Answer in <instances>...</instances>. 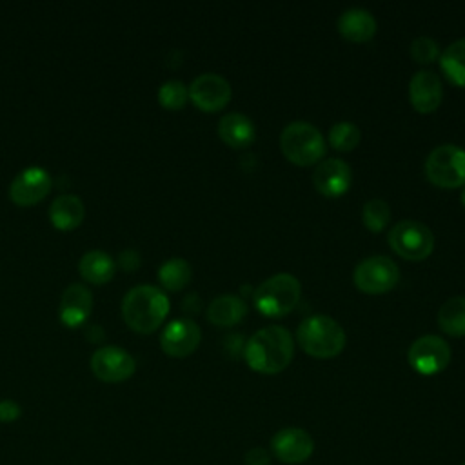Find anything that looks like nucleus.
I'll return each instance as SVG.
<instances>
[{
	"mask_svg": "<svg viewBox=\"0 0 465 465\" xmlns=\"http://www.w3.org/2000/svg\"><path fill=\"white\" fill-rule=\"evenodd\" d=\"M193 276V269L185 258L174 256L165 260L158 267V280L163 289L167 291H182Z\"/></svg>",
	"mask_w": 465,
	"mask_h": 465,
	"instance_id": "nucleus-25",
	"label": "nucleus"
},
{
	"mask_svg": "<svg viewBox=\"0 0 465 465\" xmlns=\"http://www.w3.org/2000/svg\"><path fill=\"white\" fill-rule=\"evenodd\" d=\"M302 283L291 272H278L263 280L252 292L254 307L269 318L289 314L300 302Z\"/></svg>",
	"mask_w": 465,
	"mask_h": 465,
	"instance_id": "nucleus-4",
	"label": "nucleus"
},
{
	"mask_svg": "<svg viewBox=\"0 0 465 465\" xmlns=\"http://www.w3.org/2000/svg\"><path fill=\"white\" fill-rule=\"evenodd\" d=\"M93 309V294L84 283H69L62 292L58 318L69 327L84 323Z\"/></svg>",
	"mask_w": 465,
	"mask_h": 465,
	"instance_id": "nucleus-17",
	"label": "nucleus"
},
{
	"mask_svg": "<svg viewBox=\"0 0 465 465\" xmlns=\"http://www.w3.org/2000/svg\"><path fill=\"white\" fill-rule=\"evenodd\" d=\"M294 356V338L282 325L258 329L243 349L247 365L260 374H278L289 367Z\"/></svg>",
	"mask_w": 465,
	"mask_h": 465,
	"instance_id": "nucleus-1",
	"label": "nucleus"
},
{
	"mask_svg": "<svg viewBox=\"0 0 465 465\" xmlns=\"http://www.w3.org/2000/svg\"><path fill=\"white\" fill-rule=\"evenodd\" d=\"M409 365L423 376H432L441 372L450 361L449 343L436 334H423L416 338L407 352Z\"/></svg>",
	"mask_w": 465,
	"mask_h": 465,
	"instance_id": "nucleus-9",
	"label": "nucleus"
},
{
	"mask_svg": "<svg viewBox=\"0 0 465 465\" xmlns=\"http://www.w3.org/2000/svg\"><path fill=\"white\" fill-rule=\"evenodd\" d=\"M22 416V407L15 400H0V421L2 423H11Z\"/></svg>",
	"mask_w": 465,
	"mask_h": 465,
	"instance_id": "nucleus-30",
	"label": "nucleus"
},
{
	"mask_svg": "<svg viewBox=\"0 0 465 465\" xmlns=\"http://www.w3.org/2000/svg\"><path fill=\"white\" fill-rule=\"evenodd\" d=\"M440 67L450 84L465 87V38L454 40L445 47L440 54Z\"/></svg>",
	"mask_w": 465,
	"mask_h": 465,
	"instance_id": "nucleus-23",
	"label": "nucleus"
},
{
	"mask_svg": "<svg viewBox=\"0 0 465 465\" xmlns=\"http://www.w3.org/2000/svg\"><path fill=\"white\" fill-rule=\"evenodd\" d=\"M425 176L441 189L465 185V149L454 143L434 147L425 158Z\"/></svg>",
	"mask_w": 465,
	"mask_h": 465,
	"instance_id": "nucleus-6",
	"label": "nucleus"
},
{
	"mask_svg": "<svg viewBox=\"0 0 465 465\" xmlns=\"http://www.w3.org/2000/svg\"><path fill=\"white\" fill-rule=\"evenodd\" d=\"M187 98H189V87L182 80L171 78L158 87V102L165 109H180L185 105Z\"/></svg>",
	"mask_w": 465,
	"mask_h": 465,
	"instance_id": "nucleus-28",
	"label": "nucleus"
},
{
	"mask_svg": "<svg viewBox=\"0 0 465 465\" xmlns=\"http://www.w3.org/2000/svg\"><path fill=\"white\" fill-rule=\"evenodd\" d=\"M296 340L300 349L320 360L338 356L345 347L343 327L327 314H312L300 322L296 329Z\"/></svg>",
	"mask_w": 465,
	"mask_h": 465,
	"instance_id": "nucleus-3",
	"label": "nucleus"
},
{
	"mask_svg": "<svg viewBox=\"0 0 465 465\" xmlns=\"http://www.w3.org/2000/svg\"><path fill=\"white\" fill-rule=\"evenodd\" d=\"M312 183L320 194L338 198L349 191L352 183V171L349 163L340 158H325L316 163Z\"/></svg>",
	"mask_w": 465,
	"mask_h": 465,
	"instance_id": "nucleus-15",
	"label": "nucleus"
},
{
	"mask_svg": "<svg viewBox=\"0 0 465 465\" xmlns=\"http://www.w3.org/2000/svg\"><path fill=\"white\" fill-rule=\"evenodd\" d=\"M438 327L449 336H465V296H452L440 307Z\"/></svg>",
	"mask_w": 465,
	"mask_h": 465,
	"instance_id": "nucleus-24",
	"label": "nucleus"
},
{
	"mask_svg": "<svg viewBox=\"0 0 465 465\" xmlns=\"http://www.w3.org/2000/svg\"><path fill=\"white\" fill-rule=\"evenodd\" d=\"M360 129L352 122H338L329 129V145L336 151H352L360 143Z\"/></svg>",
	"mask_w": 465,
	"mask_h": 465,
	"instance_id": "nucleus-26",
	"label": "nucleus"
},
{
	"mask_svg": "<svg viewBox=\"0 0 465 465\" xmlns=\"http://www.w3.org/2000/svg\"><path fill=\"white\" fill-rule=\"evenodd\" d=\"M134 358L118 345H104L91 356V371L94 376L107 383H116L134 374Z\"/></svg>",
	"mask_w": 465,
	"mask_h": 465,
	"instance_id": "nucleus-10",
	"label": "nucleus"
},
{
	"mask_svg": "<svg viewBox=\"0 0 465 465\" xmlns=\"http://www.w3.org/2000/svg\"><path fill=\"white\" fill-rule=\"evenodd\" d=\"M460 200H461V205L465 207V187H463V191H461V194H460Z\"/></svg>",
	"mask_w": 465,
	"mask_h": 465,
	"instance_id": "nucleus-33",
	"label": "nucleus"
},
{
	"mask_svg": "<svg viewBox=\"0 0 465 465\" xmlns=\"http://www.w3.org/2000/svg\"><path fill=\"white\" fill-rule=\"evenodd\" d=\"M78 271L82 278L91 283H105L113 278L116 271V262L113 256L102 249H89L82 254L78 262Z\"/></svg>",
	"mask_w": 465,
	"mask_h": 465,
	"instance_id": "nucleus-22",
	"label": "nucleus"
},
{
	"mask_svg": "<svg viewBox=\"0 0 465 465\" xmlns=\"http://www.w3.org/2000/svg\"><path fill=\"white\" fill-rule=\"evenodd\" d=\"M51 174L40 165L22 169L9 183V198L16 205L38 203L51 191Z\"/></svg>",
	"mask_w": 465,
	"mask_h": 465,
	"instance_id": "nucleus-14",
	"label": "nucleus"
},
{
	"mask_svg": "<svg viewBox=\"0 0 465 465\" xmlns=\"http://www.w3.org/2000/svg\"><path fill=\"white\" fill-rule=\"evenodd\" d=\"M389 247L403 260L421 262L434 249L432 231L418 220H400L387 234Z\"/></svg>",
	"mask_w": 465,
	"mask_h": 465,
	"instance_id": "nucleus-7",
	"label": "nucleus"
},
{
	"mask_svg": "<svg viewBox=\"0 0 465 465\" xmlns=\"http://www.w3.org/2000/svg\"><path fill=\"white\" fill-rule=\"evenodd\" d=\"M280 149L294 165L320 163L327 151V142L322 131L309 122H291L280 134Z\"/></svg>",
	"mask_w": 465,
	"mask_h": 465,
	"instance_id": "nucleus-5",
	"label": "nucleus"
},
{
	"mask_svg": "<svg viewBox=\"0 0 465 465\" xmlns=\"http://www.w3.org/2000/svg\"><path fill=\"white\" fill-rule=\"evenodd\" d=\"M314 452L312 436L300 427H283L271 440V454L287 465H300Z\"/></svg>",
	"mask_w": 465,
	"mask_h": 465,
	"instance_id": "nucleus-11",
	"label": "nucleus"
},
{
	"mask_svg": "<svg viewBox=\"0 0 465 465\" xmlns=\"http://www.w3.org/2000/svg\"><path fill=\"white\" fill-rule=\"evenodd\" d=\"M247 314V305L240 296L220 294L207 305V320L218 327H232Z\"/></svg>",
	"mask_w": 465,
	"mask_h": 465,
	"instance_id": "nucleus-21",
	"label": "nucleus"
},
{
	"mask_svg": "<svg viewBox=\"0 0 465 465\" xmlns=\"http://www.w3.org/2000/svg\"><path fill=\"white\" fill-rule=\"evenodd\" d=\"M411 56L412 60L420 64H430L436 58H440V47L438 42L430 36H418L411 42Z\"/></svg>",
	"mask_w": 465,
	"mask_h": 465,
	"instance_id": "nucleus-29",
	"label": "nucleus"
},
{
	"mask_svg": "<svg viewBox=\"0 0 465 465\" xmlns=\"http://www.w3.org/2000/svg\"><path fill=\"white\" fill-rule=\"evenodd\" d=\"M336 27L345 40L354 44H363L376 35L378 25L371 11L363 7H349L338 16Z\"/></svg>",
	"mask_w": 465,
	"mask_h": 465,
	"instance_id": "nucleus-18",
	"label": "nucleus"
},
{
	"mask_svg": "<svg viewBox=\"0 0 465 465\" xmlns=\"http://www.w3.org/2000/svg\"><path fill=\"white\" fill-rule=\"evenodd\" d=\"M202 340V331L198 323L191 318H174L171 320L162 334L160 345L162 351L173 358H183L196 351Z\"/></svg>",
	"mask_w": 465,
	"mask_h": 465,
	"instance_id": "nucleus-13",
	"label": "nucleus"
},
{
	"mask_svg": "<svg viewBox=\"0 0 465 465\" xmlns=\"http://www.w3.org/2000/svg\"><path fill=\"white\" fill-rule=\"evenodd\" d=\"M218 134L232 149L249 147L256 138L252 120L243 113H227L218 122Z\"/></svg>",
	"mask_w": 465,
	"mask_h": 465,
	"instance_id": "nucleus-19",
	"label": "nucleus"
},
{
	"mask_svg": "<svg viewBox=\"0 0 465 465\" xmlns=\"http://www.w3.org/2000/svg\"><path fill=\"white\" fill-rule=\"evenodd\" d=\"M352 282L365 294H383L400 282V267L389 256H367L354 267Z\"/></svg>",
	"mask_w": 465,
	"mask_h": 465,
	"instance_id": "nucleus-8",
	"label": "nucleus"
},
{
	"mask_svg": "<svg viewBox=\"0 0 465 465\" xmlns=\"http://www.w3.org/2000/svg\"><path fill=\"white\" fill-rule=\"evenodd\" d=\"M169 312L167 294L154 285L140 283L129 289L122 300V316L125 323L142 334L156 331Z\"/></svg>",
	"mask_w": 465,
	"mask_h": 465,
	"instance_id": "nucleus-2",
	"label": "nucleus"
},
{
	"mask_svg": "<svg viewBox=\"0 0 465 465\" xmlns=\"http://www.w3.org/2000/svg\"><path fill=\"white\" fill-rule=\"evenodd\" d=\"M461 465H465V461H463V463H461Z\"/></svg>",
	"mask_w": 465,
	"mask_h": 465,
	"instance_id": "nucleus-34",
	"label": "nucleus"
},
{
	"mask_svg": "<svg viewBox=\"0 0 465 465\" xmlns=\"http://www.w3.org/2000/svg\"><path fill=\"white\" fill-rule=\"evenodd\" d=\"M85 216V205L76 194H60L49 205L51 223L60 231H71L82 223Z\"/></svg>",
	"mask_w": 465,
	"mask_h": 465,
	"instance_id": "nucleus-20",
	"label": "nucleus"
},
{
	"mask_svg": "<svg viewBox=\"0 0 465 465\" xmlns=\"http://www.w3.org/2000/svg\"><path fill=\"white\" fill-rule=\"evenodd\" d=\"M361 218L371 232H380L391 220V207L381 198H371L361 209Z\"/></svg>",
	"mask_w": 465,
	"mask_h": 465,
	"instance_id": "nucleus-27",
	"label": "nucleus"
},
{
	"mask_svg": "<svg viewBox=\"0 0 465 465\" xmlns=\"http://www.w3.org/2000/svg\"><path fill=\"white\" fill-rule=\"evenodd\" d=\"M443 98V85L434 71L421 69L412 74L409 82V100L418 113H432L440 107Z\"/></svg>",
	"mask_w": 465,
	"mask_h": 465,
	"instance_id": "nucleus-16",
	"label": "nucleus"
},
{
	"mask_svg": "<svg viewBox=\"0 0 465 465\" xmlns=\"http://www.w3.org/2000/svg\"><path fill=\"white\" fill-rule=\"evenodd\" d=\"M118 265L125 271H134L138 265H140V254L136 249H124L120 254H118Z\"/></svg>",
	"mask_w": 465,
	"mask_h": 465,
	"instance_id": "nucleus-32",
	"label": "nucleus"
},
{
	"mask_svg": "<svg viewBox=\"0 0 465 465\" xmlns=\"http://www.w3.org/2000/svg\"><path fill=\"white\" fill-rule=\"evenodd\" d=\"M272 454L263 447H252L245 452L243 463L245 465H271Z\"/></svg>",
	"mask_w": 465,
	"mask_h": 465,
	"instance_id": "nucleus-31",
	"label": "nucleus"
},
{
	"mask_svg": "<svg viewBox=\"0 0 465 465\" xmlns=\"http://www.w3.org/2000/svg\"><path fill=\"white\" fill-rule=\"evenodd\" d=\"M231 84L216 73H202L189 85L191 102L207 113L223 109L231 100Z\"/></svg>",
	"mask_w": 465,
	"mask_h": 465,
	"instance_id": "nucleus-12",
	"label": "nucleus"
}]
</instances>
